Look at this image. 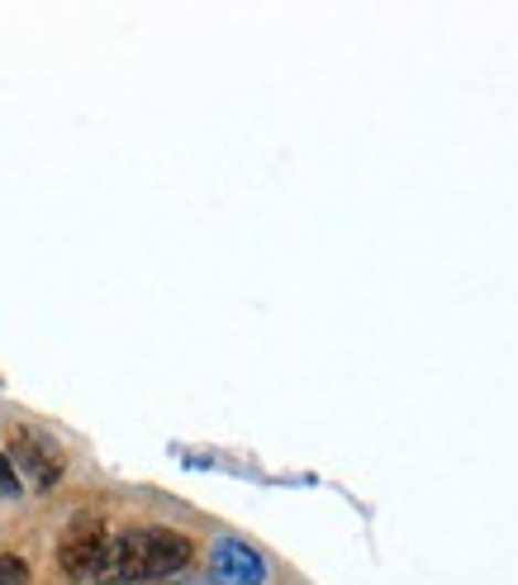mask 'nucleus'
<instances>
[{
	"instance_id": "1",
	"label": "nucleus",
	"mask_w": 518,
	"mask_h": 585,
	"mask_svg": "<svg viewBox=\"0 0 518 585\" xmlns=\"http://www.w3.org/2000/svg\"><path fill=\"white\" fill-rule=\"evenodd\" d=\"M195 557L191 537L171 533V529H129L119 537H109L105 557L96 566L101 585H148L162 576H177L186 562Z\"/></svg>"
},
{
	"instance_id": "2",
	"label": "nucleus",
	"mask_w": 518,
	"mask_h": 585,
	"mask_svg": "<svg viewBox=\"0 0 518 585\" xmlns=\"http://www.w3.org/2000/svg\"><path fill=\"white\" fill-rule=\"evenodd\" d=\"M105 547H109V533H105L101 519H91V514L72 519L67 533H62V543H57V566H62V576H72V581L96 576Z\"/></svg>"
},
{
	"instance_id": "3",
	"label": "nucleus",
	"mask_w": 518,
	"mask_h": 585,
	"mask_svg": "<svg viewBox=\"0 0 518 585\" xmlns=\"http://www.w3.org/2000/svg\"><path fill=\"white\" fill-rule=\"evenodd\" d=\"M10 457H14V467L24 471L34 490H53L62 481V452H57V442L43 438V433H34V429H14L10 433Z\"/></svg>"
},
{
	"instance_id": "4",
	"label": "nucleus",
	"mask_w": 518,
	"mask_h": 585,
	"mask_svg": "<svg viewBox=\"0 0 518 585\" xmlns=\"http://www.w3.org/2000/svg\"><path fill=\"white\" fill-rule=\"evenodd\" d=\"M210 572H214L219 585H262L266 562L247 543H239V537H224V543L214 547V557H210Z\"/></svg>"
},
{
	"instance_id": "5",
	"label": "nucleus",
	"mask_w": 518,
	"mask_h": 585,
	"mask_svg": "<svg viewBox=\"0 0 518 585\" xmlns=\"http://www.w3.org/2000/svg\"><path fill=\"white\" fill-rule=\"evenodd\" d=\"M0 585H29V562L14 552H0Z\"/></svg>"
},
{
	"instance_id": "6",
	"label": "nucleus",
	"mask_w": 518,
	"mask_h": 585,
	"mask_svg": "<svg viewBox=\"0 0 518 585\" xmlns=\"http://www.w3.org/2000/svg\"><path fill=\"white\" fill-rule=\"evenodd\" d=\"M20 490H24V485H20V471H14L10 457L0 452V495H20Z\"/></svg>"
}]
</instances>
